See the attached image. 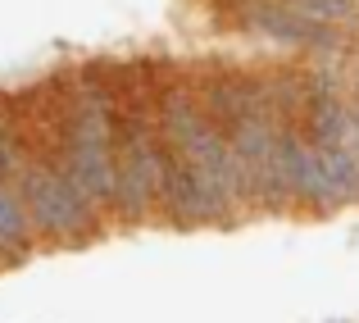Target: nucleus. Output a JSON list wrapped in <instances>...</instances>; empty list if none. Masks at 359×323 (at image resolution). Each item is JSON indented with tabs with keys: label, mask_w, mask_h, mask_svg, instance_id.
I'll list each match as a JSON object with an SVG mask.
<instances>
[{
	"label": "nucleus",
	"mask_w": 359,
	"mask_h": 323,
	"mask_svg": "<svg viewBox=\"0 0 359 323\" xmlns=\"http://www.w3.org/2000/svg\"><path fill=\"white\" fill-rule=\"evenodd\" d=\"M32 242H36V232H32L27 210H23V196H18L14 183L0 178V260L5 264L23 260V255L32 251Z\"/></svg>",
	"instance_id": "obj_7"
},
{
	"label": "nucleus",
	"mask_w": 359,
	"mask_h": 323,
	"mask_svg": "<svg viewBox=\"0 0 359 323\" xmlns=\"http://www.w3.org/2000/svg\"><path fill=\"white\" fill-rule=\"evenodd\" d=\"M318 159H323L327 183H332V192L341 196V205L355 201L359 196V159L351 150H341V146H318Z\"/></svg>",
	"instance_id": "obj_10"
},
{
	"label": "nucleus",
	"mask_w": 359,
	"mask_h": 323,
	"mask_svg": "<svg viewBox=\"0 0 359 323\" xmlns=\"http://www.w3.org/2000/svg\"><path fill=\"white\" fill-rule=\"evenodd\" d=\"M155 214H164L177 228H205V223H232L241 214V205H237V196L205 183L191 164H182L177 155L164 150L159 187H155Z\"/></svg>",
	"instance_id": "obj_4"
},
{
	"label": "nucleus",
	"mask_w": 359,
	"mask_h": 323,
	"mask_svg": "<svg viewBox=\"0 0 359 323\" xmlns=\"http://www.w3.org/2000/svg\"><path fill=\"white\" fill-rule=\"evenodd\" d=\"M332 323H346V319H332Z\"/></svg>",
	"instance_id": "obj_11"
},
{
	"label": "nucleus",
	"mask_w": 359,
	"mask_h": 323,
	"mask_svg": "<svg viewBox=\"0 0 359 323\" xmlns=\"http://www.w3.org/2000/svg\"><path fill=\"white\" fill-rule=\"evenodd\" d=\"M237 23L250 37L273 41V46H296V51H314V55L351 51V32L346 27H327V23H314V18H300L282 0H241Z\"/></svg>",
	"instance_id": "obj_5"
},
{
	"label": "nucleus",
	"mask_w": 359,
	"mask_h": 323,
	"mask_svg": "<svg viewBox=\"0 0 359 323\" xmlns=\"http://www.w3.org/2000/svg\"><path fill=\"white\" fill-rule=\"evenodd\" d=\"M60 146L55 159L69 169L78 192L96 210H114V82L105 64L60 82Z\"/></svg>",
	"instance_id": "obj_1"
},
{
	"label": "nucleus",
	"mask_w": 359,
	"mask_h": 323,
	"mask_svg": "<svg viewBox=\"0 0 359 323\" xmlns=\"http://www.w3.org/2000/svg\"><path fill=\"white\" fill-rule=\"evenodd\" d=\"M14 187H18V196H23L27 218H32V232L50 237V242L78 246L100 228V210L78 192V183L69 178V169L55 155L27 150V164H23V173H18Z\"/></svg>",
	"instance_id": "obj_3"
},
{
	"label": "nucleus",
	"mask_w": 359,
	"mask_h": 323,
	"mask_svg": "<svg viewBox=\"0 0 359 323\" xmlns=\"http://www.w3.org/2000/svg\"><path fill=\"white\" fill-rule=\"evenodd\" d=\"M114 82V214L141 223L155 214V187L164 164V141L155 128L159 78H146L141 64H128V78Z\"/></svg>",
	"instance_id": "obj_2"
},
{
	"label": "nucleus",
	"mask_w": 359,
	"mask_h": 323,
	"mask_svg": "<svg viewBox=\"0 0 359 323\" xmlns=\"http://www.w3.org/2000/svg\"><path fill=\"white\" fill-rule=\"evenodd\" d=\"M27 164V137H23V114L14 110V96L0 91V178L18 183Z\"/></svg>",
	"instance_id": "obj_8"
},
{
	"label": "nucleus",
	"mask_w": 359,
	"mask_h": 323,
	"mask_svg": "<svg viewBox=\"0 0 359 323\" xmlns=\"http://www.w3.org/2000/svg\"><path fill=\"white\" fill-rule=\"evenodd\" d=\"M191 91H196V100H201L205 119L219 132H228L232 123H241L245 114L259 110V78H255V69H237V64L210 69L201 82H191Z\"/></svg>",
	"instance_id": "obj_6"
},
{
	"label": "nucleus",
	"mask_w": 359,
	"mask_h": 323,
	"mask_svg": "<svg viewBox=\"0 0 359 323\" xmlns=\"http://www.w3.org/2000/svg\"><path fill=\"white\" fill-rule=\"evenodd\" d=\"M282 5L296 9L300 18H314V23H327V27H346V32L359 27V0H282Z\"/></svg>",
	"instance_id": "obj_9"
}]
</instances>
